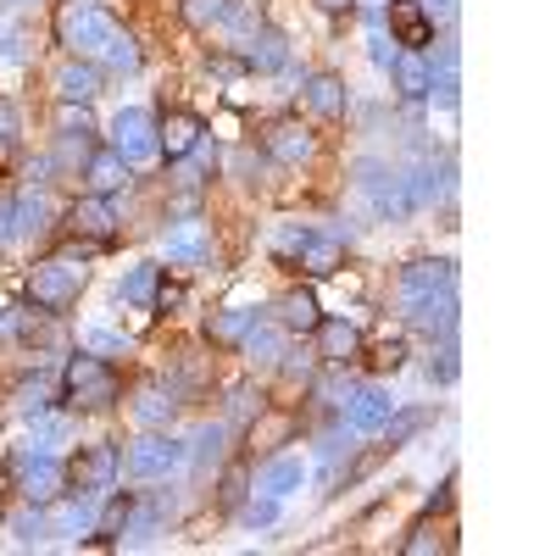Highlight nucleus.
<instances>
[{
	"label": "nucleus",
	"mask_w": 556,
	"mask_h": 556,
	"mask_svg": "<svg viewBox=\"0 0 556 556\" xmlns=\"http://www.w3.org/2000/svg\"><path fill=\"white\" fill-rule=\"evenodd\" d=\"M56 128H62L67 139H89V134H96V117H89V106H67V101H62Z\"/></svg>",
	"instance_id": "nucleus-43"
},
{
	"label": "nucleus",
	"mask_w": 556,
	"mask_h": 556,
	"mask_svg": "<svg viewBox=\"0 0 556 556\" xmlns=\"http://www.w3.org/2000/svg\"><path fill=\"white\" fill-rule=\"evenodd\" d=\"M278 367H285L290 379H312V374H317V362H312V356H301V351H285V356H278Z\"/></svg>",
	"instance_id": "nucleus-50"
},
{
	"label": "nucleus",
	"mask_w": 556,
	"mask_h": 556,
	"mask_svg": "<svg viewBox=\"0 0 556 556\" xmlns=\"http://www.w3.org/2000/svg\"><path fill=\"white\" fill-rule=\"evenodd\" d=\"M223 12H228V0H178V17L190 28H201V34L223 28Z\"/></svg>",
	"instance_id": "nucleus-40"
},
{
	"label": "nucleus",
	"mask_w": 556,
	"mask_h": 556,
	"mask_svg": "<svg viewBox=\"0 0 556 556\" xmlns=\"http://www.w3.org/2000/svg\"><path fill=\"white\" fill-rule=\"evenodd\" d=\"M406 178V201H412V212H429V206H440V201H451V190H456V162L451 156H424L412 173H401Z\"/></svg>",
	"instance_id": "nucleus-9"
},
{
	"label": "nucleus",
	"mask_w": 556,
	"mask_h": 556,
	"mask_svg": "<svg viewBox=\"0 0 556 556\" xmlns=\"http://www.w3.org/2000/svg\"><path fill=\"white\" fill-rule=\"evenodd\" d=\"M424 424H434V412H429V406H417V412H401V406H395V412H390V424H384L379 434H384V445L395 451V445H406Z\"/></svg>",
	"instance_id": "nucleus-37"
},
{
	"label": "nucleus",
	"mask_w": 556,
	"mask_h": 556,
	"mask_svg": "<svg viewBox=\"0 0 556 556\" xmlns=\"http://www.w3.org/2000/svg\"><path fill=\"white\" fill-rule=\"evenodd\" d=\"M217 495H223V506H240L245 501V468H228V479H223Z\"/></svg>",
	"instance_id": "nucleus-51"
},
{
	"label": "nucleus",
	"mask_w": 556,
	"mask_h": 556,
	"mask_svg": "<svg viewBox=\"0 0 556 556\" xmlns=\"http://www.w3.org/2000/svg\"><path fill=\"white\" fill-rule=\"evenodd\" d=\"M101 84H106V73L89 62V56H73L62 73H56V96L67 101V106H89L101 96Z\"/></svg>",
	"instance_id": "nucleus-20"
},
{
	"label": "nucleus",
	"mask_w": 556,
	"mask_h": 556,
	"mask_svg": "<svg viewBox=\"0 0 556 556\" xmlns=\"http://www.w3.org/2000/svg\"><path fill=\"white\" fill-rule=\"evenodd\" d=\"M256 28H262V7H256V0H228L223 34H235V45H240V39H251Z\"/></svg>",
	"instance_id": "nucleus-39"
},
{
	"label": "nucleus",
	"mask_w": 556,
	"mask_h": 556,
	"mask_svg": "<svg viewBox=\"0 0 556 556\" xmlns=\"http://www.w3.org/2000/svg\"><path fill=\"white\" fill-rule=\"evenodd\" d=\"M12 228H17V240H34V235H51L56 228V206L39 184H23L12 195Z\"/></svg>",
	"instance_id": "nucleus-15"
},
{
	"label": "nucleus",
	"mask_w": 556,
	"mask_h": 556,
	"mask_svg": "<svg viewBox=\"0 0 556 556\" xmlns=\"http://www.w3.org/2000/svg\"><path fill=\"white\" fill-rule=\"evenodd\" d=\"M201 134H206V123L195 112H167V117H156V151L167 162H178V156H190L201 146Z\"/></svg>",
	"instance_id": "nucleus-16"
},
{
	"label": "nucleus",
	"mask_w": 556,
	"mask_h": 556,
	"mask_svg": "<svg viewBox=\"0 0 556 556\" xmlns=\"http://www.w3.org/2000/svg\"><path fill=\"white\" fill-rule=\"evenodd\" d=\"M390 39L401 45V51H424V45H434V23L424 17L417 0H390Z\"/></svg>",
	"instance_id": "nucleus-19"
},
{
	"label": "nucleus",
	"mask_w": 556,
	"mask_h": 556,
	"mask_svg": "<svg viewBox=\"0 0 556 556\" xmlns=\"http://www.w3.org/2000/svg\"><path fill=\"white\" fill-rule=\"evenodd\" d=\"M184 462H190V440H173V434H162V429H146L139 440H128V445L117 451V468H123L128 479H139V484H167Z\"/></svg>",
	"instance_id": "nucleus-2"
},
{
	"label": "nucleus",
	"mask_w": 556,
	"mask_h": 556,
	"mask_svg": "<svg viewBox=\"0 0 556 556\" xmlns=\"http://www.w3.org/2000/svg\"><path fill=\"white\" fill-rule=\"evenodd\" d=\"M267 412V395H262V384H235V390H228V429H251L256 424V417Z\"/></svg>",
	"instance_id": "nucleus-32"
},
{
	"label": "nucleus",
	"mask_w": 556,
	"mask_h": 556,
	"mask_svg": "<svg viewBox=\"0 0 556 556\" xmlns=\"http://www.w3.org/2000/svg\"><path fill=\"white\" fill-rule=\"evenodd\" d=\"M0 56H7V62H28V39L23 34H0Z\"/></svg>",
	"instance_id": "nucleus-52"
},
{
	"label": "nucleus",
	"mask_w": 556,
	"mask_h": 556,
	"mask_svg": "<svg viewBox=\"0 0 556 556\" xmlns=\"http://www.w3.org/2000/svg\"><path fill=\"white\" fill-rule=\"evenodd\" d=\"M223 451H228V424H206V429H195V440H190V462H195L201 473L217 468Z\"/></svg>",
	"instance_id": "nucleus-35"
},
{
	"label": "nucleus",
	"mask_w": 556,
	"mask_h": 556,
	"mask_svg": "<svg viewBox=\"0 0 556 556\" xmlns=\"http://www.w3.org/2000/svg\"><path fill=\"white\" fill-rule=\"evenodd\" d=\"M451 501H456V479H445V484H440V490L429 495V513H445Z\"/></svg>",
	"instance_id": "nucleus-55"
},
{
	"label": "nucleus",
	"mask_w": 556,
	"mask_h": 556,
	"mask_svg": "<svg viewBox=\"0 0 556 556\" xmlns=\"http://www.w3.org/2000/svg\"><path fill=\"white\" fill-rule=\"evenodd\" d=\"M106 146L128 162V167H139V162H156L162 151H156V112H146V106H123L117 117H112V139Z\"/></svg>",
	"instance_id": "nucleus-5"
},
{
	"label": "nucleus",
	"mask_w": 556,
	"mask_h": 556,
	"mask_svg": "<svg viewBox=\"0 0 556 556\" xmlns=\"http://www.w3.org/2000/svg\"><path fill=\"white\" fill-rule=\"evenodd\" d=\"M117 395H123V384H117L106 356H89V351L67 356V367H62V401L73 412H106V406H117Z\"/></svg>",
	"instance_id": "nucleus-3"
},
{
	"label": "nucleus",
	"mask_w": 556,
	"mask_h": 556,
	"mask_svg": "<svg viewBox=\"0 0 556 556\" xmlns=\"http://www.w3.org/2000/svg\"><path fill=\"white\" fill-rule=\"evenodd\" d=\"M440 290H456V262H445V256L406 262V267H401V278H395V295H401V306H412V301H429V295H440Z\"/></svg>",
	"instance_id": "nucleus-10"
},
{
	"label": "nucleus",
	"mask_w": 556,
	"mask_h": 556,
	"mask_svg": "<svg viewBox=\"0 0 556 556\" xmlns=\"http://www.w3.org/2000/svg\"><path fill=\"white\" fill-rule=\"evenodd\" d=\"M240 67L245 73H285L290 67V39L262 23L251 39H240Z\"/></svg>",
	"instance_id": "nucleus-14"
},
{
	"label": "nucleus",
	"mask_w": 556,
	"mask_h": 556,
	"mask_svg": "<svg viewBox=\"0 0 556 556\" xmlns=\"http://www.w3.org/2000/svg\"><path fill=\"white\" fill-rule=\"evenodd\" d=\"M162 256H167L173 267H201V262L212 256V245H206L201 228H184V235H167V240H162Z\"/></svg>",
	"instance_id": "nucleus-33"
},
{
	"label": "nucleus",
	"mask_w": 556,
	"mask_h": 556,
	"mask_svg": "<svg viewBox=\"0 0 556 556\" xmlns=\"http://www.w3.org/2000/svg\"><path fill=\"white\" fill-rule=\"evenodd\" d=\"M84 184H89V195H117L128 184V162L112 146H96L84 156Z\"/></svg>",
	"instance_id": "nucleus-22"
},
{
	"label": "nucleus",
	"mask_w": 556,
	"mask_h": 556,
	"mask_svg": "<svg viewBox=\"0 0 556 556\" xmlns=\"http://www.w3.org/2000/svg\"><path fill=\"white\" fill-rule=\"evenodd\" d=\"M312 334H317V356H323V367H351L356 351H362L356 323H345V317H323Z\"/></svg>",
	"instance_id": "nucleus-17"
},
{
	"label": "nucleus",
	"mask_w": 556,
	"mask_h": 556,
	"mask_svg": "<svg viewBox=\"0 0 556 556\" xmlns=\"http://www.w3.org/2000/svg\"><path fill=\"white\" fill-rule=\"evenodd\" d=\"M317 7H323V12H334V17H340V12H356V0H317Z\"/></svg>",
	"instance_id": "nucleus-58"
},
{
	"label": "nucleus",
	"mask_w": 556,
	"mask_h": 556,
	"mask_svg": "<svg viewBox=\"0 0 556 556\" xmlns=\"http://www.w3.org/2000/svg\"><path fill=\"white\" fill-rule=\"evenodd\" d=\"M17 134H23V112H17L7 96H0V151H12Z\"/></svg>",
	"instance_id": "nucleus-48"
},
{
	"label": "nucleus",
	"mask_w": 556,
	"mask_h": 556,
	"mask_svg": "<svg viewBox=\"0 0 556 556\" xmlns=\"http://www.w3.org/2000/svg\"><path fill=\"white\" fill-rule=\"evenodd\" d=\"M17 245V228H12V195H0V251Z\"/></svg>",
	"instance_id": "nucleus-53"
},
{
	"label": "nucleus",
	"mask_w": 556,
	"mask_h": 556,
	"mask_svg": "<svg viewBox=\"0 0 556 556\" xmlns=\"http://www.w3.org/2000/svg\"><path fill=\"white\" fill-rule=\"evenodd\" d=\"M424 62H429V101H440L445 112H456V89H462L456 67H462V51H456V45L445 39L440 51H429Z\"/></svg>",
	"instance_id": "nucleus-21"
},
{
	"label": "nucleus",
	"mask_w": 556,
	"mask_h": 556,
	"mask_svg": "<svg viewBox=\"0 0 556 556\" xmlns=\"http://www.w3.org/2000/svg\"><path fill=\"white\" fill-rule=\"evenodd\" d=\"M390 412H395V401H390V390H379V384H356L351 395H345V434H379L384 424H390Z\"/></svg>",
	"instance_id": "nucleus-11"
},
{
	"label": "nucleus",
	"mask_w": 556,
	"mask_h": 556,
	"mask_svg": "<svg viewBox=\"0 0 556 556\" xmlns=\"http://www.w3.org/2000/svg\"><path fill=\"white\" fill-rule=\"evenodd\" d=\"M240 351H245V362L251 367H278V356H285L290 351V334L285 329H278V323H251V334L240 340Z\"/></svg>",
	"instance_id": "nucleus-23"
},
{
	"label": "nucleus",
	"mask_w": 556,
	"mask_h": 556,
	"mask_svg": "<svg viewBox=\"0 0 556 556\" xmlns=\"http://www.w3.org/2000/svg\"><path fill=\"white\" fill-rule=\"evenodd\" d=\"M367 56H374V67H384V73H390V67H395V56H401V45H395L390 34H379V28H374V34H367Z\"/></svg>",
	"instance_id": "nucleus-47"
},
{
	"label": "nucleus",
	"mask_w": 556,
	"mask_h": 556,
	"mask_svg": "<svg viewBox=\"0 0 556 556\" xmlns=\"http://www.w3.org/2000/svg\"><path fill=\"white\" fill-rule=\"evenodd\" d=\"M340 256H345V245H340L334 235H312V240L301 245V256H295V267H306L312 278H329V273L340 267Z\"/></svg>",
	"instance_id": "nucleus-29"
},
{
	"label": "nucleus",
	"mask_w": 556,
	"mask_h": 556,
	"mask_svg": "<svg viewBox=\"0 0 556 556\" xmlns=\"http://www.w3.org/2000/svg\"><path fill=\"white\" fill-rule=\"evenodd\" d=\"M84 351H89V356H123L128 340L112 334V329H89V334H84Z\"/></svg>",
	"instance_id": "nucleus-46"
},
{
	"label": "nucleus",
	"mask_w": 556,
	"mask_h": 556,
	"mask_svg": "<svg viewBox=\"0 0 556 556\" xmlns=\"http://www.w3.org/2000/svg\"><path fill=\"white\" fill-rule=\"evenodd\" d=\"M23 329V312H12V306H0V340H12Z\"/></svg>",
	"instance_id": "nucleus-56"
},
{
	"label": "nucleus",
	"mask_w": 556,
	"mask_h": 556,
	"mask_svg": "<svg viewBox=\"0 0 556 556\" xmlns=\"http://www.w3.org/2000/svg\"><path fill=\"white\" fill-rule=\"evenodd\" d=\"M390 78H395V89L406 101H429V62H424V51H401Z\"/></svg>",
	"instance_id": "nucleus-28"
},
{
	"label": "nucleus",
	"mask_w": 556,
	"mask_h": 556,
	"mask_svg": "<svg viewBox=\"0 0 556 556\" xmlns=\"http://www.w3.org/2000/svg\"><path fill=\"white\" fill-rule=\"evenodd\" d=\"M356 184H362V195H367V212L374 217H384V223H395V217H406L412 212V201H406V178L395 173V167H384V162H356Z\"/></svg>",
	"instance_id": "nucleus-7"
},
{
	"label": "nucleus",
	"mask_w": 556,
	"mask_h": 556,
	"mask_svg": "<svg viewBox=\"0 0 556 556\" xmlns=\"http://www.w3.org/2000/svg\"><path fill=\"white\" fill-rule=\"evenodd\" d=\"M34 440H62V417H45V424H34Z\"/></svg>",
	"instance_id": "nucleus-57"
},
{
	"label": "nucleus",
	"mask_w": 556,
	"mask_h": 556,
	"mask_svg": "<svg viewBox=\"0 0 556 556\" xmlns=\"http://www.w3.org/2000/svg\"><path fill=\"white\" fill-rule=\"evenodd\" d=\"M151 306H156V312H178V306H184V290H178V285H162Z\"/></svg>",
	"instance_id": "nucleus-54"
},
{
	"label": "nucleus",
	"mask_w": 556,
	"mask_h": 556,
	"mask_svg": "<svg viewBox=\"0 0 556 556\" xmlns=\"http://www.w3.org/2000/svg\"><path fill=\"white\" fill-rule=\"evenodd\" d=\"M112 34H117V17L96 7V0H62L56 7V45H67L73 56H101Z\"/></svg>",
	"instance_id": "nucleus-4"
},
{
	"label": "nucleus",
	"mask_w": 556,
	"mask_h": 556,
	"mask_svg": "<svg viewBox=\"0 0 556 556\" xmlns=\"http://www.w3.org/2000/svg\"><path fill=\"white\" fill-rule=\"evenodd\" d=\"M173 406H178V401H173L167 390H139V395H134V424H139V429H167V424H173Z\"/></svg>",
	"instance_id": "nucleus-34"
},
{
	"label": "nucleus",
	"mask_w": 556,
	"mask_h": 556,
	"mask_svg": "<svg viewBox=\"0 0 556 556\" xmlns=\"http://www.w3.org/2000/svg\"><path fill=\"white\" fill-rule=\"evenodd\" d=\"M12 473H17L23 501H34V506L56 501V495L67 490V473H62V462H56L51 451H17V456H12Z\"/></svg>",
	"instance_id": "nucleus-8"
},
{
	"label": "nucleus",
	"mask_w": 556,
	"mask_h": 556,
	"mask_svg": "<svg viewBox=\"0 0 556 556\" xmlns=\"http://www.w3.org/2000/svg\"><path fill=\"white\" fill-rule=\"evenodd\" d=\"M401 551H406V556H429V551H451V540H445L434 523H417V529L401 540Z\"/></svg>",
	"instance_id": "nucleus-42"
},
{
	"label": "nucleus",
	"mask_w": 556,
	"mask_h": 556,
	"mask_svg": "<svg viewBox=\"0 0 556 556\" xmlns=\"http://www.w3.org/2000/svg\"><path fill=\"white\" fill-rule=\"evenodd\" d=\"M240 518H245L251 529H273V523H278V495H267V490H262V501L251 495V501L240 506Z\"/></svg>",
	"instance_id": "nucleus-44"
},
{
	"label": "nucleus",
	"mask_w": 556,
	"mask_h": 556,
	"mask_svg": "<svg viewBox=\"0 0 556 556\" xmlns=\"http://www.w3.org/2000/svg\"><path fill=\"white\" fill-rule=\"evenodd\" d=\"M406 317H412V329H424L429 340H451L456 334V290H440V295H429V301H412V306H401Z\"/></svg>",
	"instance_id": "nucleus-18"
},
{
	"label": "nucleus",
	"mask_w": 556,
	"mask_h": 556,
	"mask_svg": "<svg viewBox=\"0 0 556 556\" xmlns=\"http://www.w3.org/2000/svg\"><path fill=\"white\" fill-rule=\"evenodd\" d=\"M417 7H424V17H429L434 28H451V23H456V0H417Z\"/></svg>",
	"instance_id": "nucleus-49"
},
{
	"label": "nucleus",
	"mask_w": 556,
	"mask_h": 556,
	"mask_svg": "<svg viewBox=\"0 0 556 556\" xmlns=\"http://www.w3.org/2000/svg\"><path fill=\"white\" fill-rule=\"evenodd\" d=\"M67 228L89 245H112L117 240V212H112V195H84L67 206Z\"/></svg>",
	"instance_id": "nucleus-12"
},
{
	"label": "nucleus",
	"mask_w": 556,
	"mask_h": 556,
	"mask_svg": "<svg viewBox=\"0 0 556 556\" xmlns=\"http://www.w3.org/2000/svg\"><path fill=\"white\" fill-rule=\"evenodd\" d=\"M262 151L273 156V162H312L317 156V139H312V128L306 123H295V117H278L267 134H262Z\"/></svg>",
	"instance_id": "nucleus-13"
},
{
	"label": "nucleus",
	"mask_w": 556,
	"mask_h": 556,
	"mask_svg": "<svg viewBox=\"0 0 556 556\" xmlns=\"http://www.w3.org/2000/svg\"><path fill=\"white\" fill-rule=\"evenodd\" d=\"M67 473V495H106L117 484V445H84L73 462H62Z\"/></svg>",
	"instance_id": "nucleus-6"
},
{
	"label": "nucleus",
	"mask_w": 556,
	"mask_h": 556,
	"mask_svg": "<svg viewBox=\"0 0 556 556\" xmlns=\"http://www.w3.org/2000/svg\"><path fill=\"white\" fill-rule=\"evenodd\" d=\"M101 62H106V73H139V39H134L128 28H117V34L106 39Z\"/></svg>",
	"instance_id": "nucleus-38"
},
{
	"label": "nucleus",
	"mask_w": 556,
	"mask_h": 556,
	"mask_svg": "<svg viewBox=\"0 0 556 556\" xmlns=\"http://www.w3.org/2000/svg\"><path fill=\"white\" fill-rule=\"evenodd\" d=\"M429 374H434L440 384H456V374H462V356H456V334H451V340H440V356L429 362Z\"/></svg>",
	"instance_id": "nucleus-45"
},
{
	"label": "nucleus",
	"mask_w": 556,
	"mask_h": 556,
	"mask_svg": "<svg viewBox=\"0 0 556 556\" xmlns=\"http://www.w3.org/2000/svg\"><path fill=\"white\" fill-rule=\"evenodd\" d=\"M306 106H312L317 117H345V106H351L345 78H340V73H312V78H306Z\"/></svg>",
	"instance_id": "nucleus-24"
},
{
	"label": "nucleus",
	"mask_w": 556,
	"mask_h": 556,
	"mask_svg": "<svg viewBox=\"0 0 556 556\" xmlns=\"http://www.w3.org/2000/svg\"><path fill=\"white\" fill-rule=\"evenodd\" d=\"M7 529H12V540H17V545H45V540L56 534V529H51V518H45V506H34V501L23 506V513H17Z\"/></svg>",
	"instance_id": "nucleus-36"
},
{
	"label": "nucleus",
	"mask_w": 556,
	"mask_h": 556,
	"mask_svg": "<svg viewBox=\"0 0 556 556\" xmlns=\"http://www.w3.org/2000/svg\"><path fill=\"white\" fill-rule=\"evenodd\" d=\"M89 285V245H67V251H51L28 267V301L39 312H67Z\"/></svg>",
	"instance_id": "nucleus-1"
},
{
	"label": "nucleus",
	"mask_w": 556,
	"mask_h": 556,
	"mask_svg": "<svg viewBox=\"0 0 556 556\" xmlns=\"http://www.w3.org/2000/svg\"><path fill=\"white\" fill-rule=\"evenodd\" d=\"M96 501H101V495H73L62 513L51 518V529H56V534H96V518H101Z\"/></svg>",
	"instance_id": "nucleus-31"
},
{
	"label": "nucleus",
	"mask_w": 556,
	"mask_h": 556,
	"mask_svg": "<svg viewBox=\"0 0 556 556\" xmlns=\"http://www.w3.org/2000/svg\"><path fill=\"white\" fill-rule=\"evenodd\" d=\"M251 323H256V306H223L206 317V334H212V345H240L251 334Z\"/></svg>",
	"instance_id": "nucleus-27"
},
{
	"label": "nucleus",
	"mask_w": 556,
	"mask_h": 556,
	"mask_svg": "<svg viewBox=\"0 0 556 556\" xmlns=\"http://www.w3.org/2000/svg\"><path fill=\"white\" fill-rule=\"evenodd\" d=\"M312 235H317V228H306V223H278V228H273V256H278V262H295Z\"/></svg>",
	"instance_id": "nucleus-41"
},
{
	"label": "nucleus",
	"mask_w": 556,
	"mask_h": 556,
	"mask_svg": "<svg viewBox=\"0 0 556 556\" xmlns=\"http://www.w3.org/2000/svg\"><path fill=\"white\" fill-rule=\"evenodd\" d=\"M278 329L285 334H312L317 323H323V312H317V295L312 290H290V295H278Z\"/></svg>",
	"instance_id": "nucleus-25"
},
{
	"label": "nucleus",
	"mask_w": 556,
	"mask_h": 556,
	"mask_svg": "<svg viewBox=\"0 0 556 556\" xmlns=\"http://www.w3.org/2000/svg\"><path fill=\"white\" fill-rule=\"evenodd\" d=\"M306 473H312V468H306L301 456H273L267 468H262V479H256V484H262L267 495H278V501H285V495H295V490L306 484Z\"/></svg>",
	"instance_id": "nucleus-26"
},
{
	"label": "nucleus",
	"mask_w": 556,
	"mask_h": 556,
	"mask_svg": "<svg viewBox=\"0 0 556 556\" xmlns=\"http://www.w3.org/2000/svg\"><path fill=\"white\" fill-rule=\"evenodd\" d=\"M0 7H7V12H23V7H39V0H0Z\"/></svg>",
	"instance_id": "nucleus-59"
},
{
	"label": "nucleus",
	"mask_w": 556,
	"mask_h": 556,
	"mask_svg": "<svg viewBox=\"0 0 556 556\" xmlns=\"http://www.w3.org/2000/svg\"><path fill=\"white\" fill-rule=\"evenodd\" d=\"M156 290H162V267H156V262H134V267L123 273V290H117V295H123L128 306H151Z\"/></svg>",
	"instance_id": "nucleus-30"
}]
</instances>
